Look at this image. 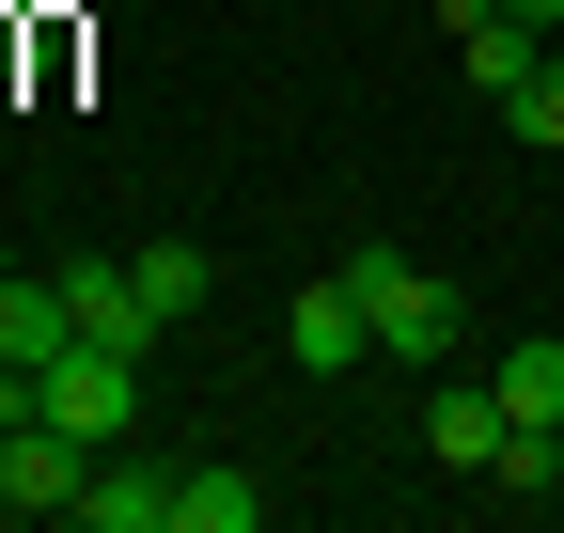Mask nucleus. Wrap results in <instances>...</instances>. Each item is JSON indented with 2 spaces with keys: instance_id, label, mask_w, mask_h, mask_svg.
Wrapping results in <instances>:
<instances>
[{
  "instance_id": "1",
  "label": "nucleus",
  "mask_w": 564,
  "mask_h": 533,
  "mask_svg": "<svg viewBox=\"0 0 564 533\" xmlns=\"http://www.w3.org/2000/svg\"><path fill=\"white\" fill-rule=\"evenodd\" d=\"M345 283H361V314H377V361H455V283H440V266H408L392 236H361V251H345Z\"/></svg>"
},
{
  "instance_id": "2",
  "label": "nucleus",
  "mask_w": 564,
  "mask_h": 533,
  "mask_svg": "<svg viewBox=\"0 0 564 533\" xmlns=\"http://www.w3.org/2000/svg\"><path fill=\"white\" fill-rule=\"evenodd\" d=\"M32 409H47L63 439H95V455H110V439L141 424V361H126V346H63V361L32 377Z\"/></svg>"
},
{
  "instance_id": "3",
  "label": "nucleus",
  "mask_w": 564,
  "mask_h": 533,
  "mask_svg": "<svg viewBox=\"0 0 564 533\" xmlns=\"http://www.w3.org/2000/svg\"><path fill=\"white\" fill-rule=\"evenodd\" d=\"M79 487H95V439H63L47 409L0 439V502H17V518H79Z\"/></svg>"
},
{
  "instance_id": "4",
  "label": "nucleus",
  "mask_w": 564,
  "mask_h": 533,
  "mask_svg": "<svg viewBox=\"0 0 564 533\" xmlns=\"http://www.w3.org/2000/svg\"><path fill=\"white\" fill-rule=\"evenodd\" d=\"M63 314H79V346H158V314H141V266L126 251H63Z\"/></svg>"
},
{
  "instance_id": "5",
  "label": "nucleus",
  "mask_w": 564,
  "mask_h": 533,
  "mask_svg": "<svg viewBox=\"0 0 564 533\" xmlns=\"http://www.w3.org/2000/svg\"><path fill=\"white\" fill-rule=\"evenodd\" d=\"M282 361H299V377H361V361H377L361 283H299V314H282Z\"/></svg>"
},
{
  "instance_id": "6",
  "label": "nucleus",
  "mask_w": 564,
  "mask_h": 533,
  "mask_svg": "<svg viewBox=\"0 0 564 533\" xmlns=\"http://www.w3.org/2000/svg\"><path fill=\"white\" fill-rule=\"evenodd\" d=\"M63 346H79V314H63V266H0V361L47 377Z\"/></svg>"
},
{
  "instance_id": "7",
  "label": "nucleus",
  "mask_w": 564,
  "mask_h": 533,
  "mask_svg": "<svg viewBox=\"0 0 564 533\" xmlns=\"http://www.w3.org/2000/svg\"><path fill=\"white\" fill-rule=\"evenodd\" d=\"M79 533H173V471H158V455H95V487H79Z\"/></svg>"
},
{
  "instance_id": "8",
  "label": "nucleus",
  "mask_w": 564,
  "mask_h": 533,
  "mask_svg": "<svg viewBox=\"0 0 564 533\" xmlns=\"http://www.w3.org/2000/svg\"><path fill=\"white\" fill-rule=\"evenodd\" d=\"M423 439H440V471H502V439H518V409H502V392H486V377H455L440 409H423Z\"/></svg>"
},
{
  "instance_id": "9",
  "label": "nucleus",
  "mask_w": 564,
  "mask_h": 533,
  "mask_svg": "<svg viewBox=\"0 0 564 533\" xmlns=\"http://www.w3.org/2000/svg\"><path fill=\"white\" fill-rule=\"evenodd\" d=\"M126 266H141V314H158V329H188L204 298H220V266H204V236H141Z\"/></svg>"
},
{
  "instance_id": "10",
  "label": "nucleus",
  "mask_w": 564,
  "mask_h": 533,
  "mask_svg": "<svg viewBox=\"0 0 564 533\" xmlns=\"http://www.w3.org/2000/svg\"><path fill=\"white\" fill-rule=\"evenodd\" d=\"M251 518H267L251 471H173V533H251Z\"/></svg>"
},
{
  "instance_id": "11",
  "label": "nucleus",
  "mask_w": 564,
  "mask_h": 533,
  "mask_svg": "<svg viewBox=\"0 0 564 533\" xmlns=\"http://www.w3.org/2000/svg\"><path fill=\"white\" fill-rule=\"evenodd\" d=\"M486 392H502L518 424H564V346H502V361H486Z\"/></svg>"
},
{
  "instance_id": "12",
  "label": "nucleus",
  "mask_w": 564,
  "mask_h": 533,
  "mask_svg": "<svg viewBox=\"0 0 564 533\" xmlns=\"http://www.w3.org/2000/svg\"><path fill=\"white\" fill-rule=\"evenodd\" d=\"M486 487H518V502H549V487H564V424H518V439H502V471H486Z\"/></svg>"
},
{
  "instance_id": "13",
  "label": "nucleus",
  "mask_w": 564,
  "mask_h": 533,
  "mask_svg": "<svg viewBox=\"0 0 564 533\" xmlns=\"http://www.w3.org/2000/svg\"><path fill=\"white\" fill-rule=\"evenodd\" d=\"M502 126H518V142H549V157H564V47H549V63H533V95H518V110H502Z\"/></svg>"
},
{
  "instance_id": "14",
  "label": "nucleus",
  "mask_w": 564,
  "mask_h": 533,
  "mask_svg": "<svg viewBox=\"0 0 564 533\" xmlns=\"http://www.w3.org/2000/svg\"><path fill=\"white\" fill-rule=\"evenodd\" d=\"M502 17H533V32H564V0H502Z\"/></svg>"
},
{
  "instance_id": "15",
  "label": "nucleus",
  "mask_w": 564,
  "mask_h": 533,
  "mask_svg": "<svg viewBox=\"0 0 564 533\" xmlns=\"http://www.w3.org/2000/svg\"><path fill=\"white\" fill-rule=\"evenodd\" d=\"M0 266H17V236H0Z\"/></svg>"
},
{
  "instance_id": "16",
  "label": "nucleus",
  "mask_w": 564,
  "mask_h": 533,
  "mask_svg": "<svg viewBox=\"0 0 564 533\" xmlns=\"http://www.w3.org/2000/svg\"><path fill=\"white\" fill-rule=\"evenodd\" d=\"M0 518H17V502H0Z\"/></svg>"
},
{
  "instance_id": "17",
  "label": "nucleus",
  "mask_w": 564,
  "mask_h": 533,
  "mask_svg": "<svg viewBox=\"0 0 564 533\" xmlns=\"http://www.w3.org/2000/svg\"><path fill=\"white\" fill-rule=\"evenodd\" d=\"M549 47H564V32H549Z\"/></svg>"
}]
</instances>
